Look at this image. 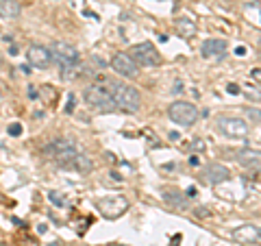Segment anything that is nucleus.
I'll list each match as a JSON object with an SVG mask.
<instances>
[{"label": "nucleus", "mask_w": 261, "mask_h": 246, "mask_svg": "<svg viewBox=\"0 0 261 246\" xmlns=\"http://www.w3.org/2000/svg\"><path fill=\"white\" fill-rule=\"evenodd\" d=\"M50 55H53V61H57V65H59V75L63 79H72L79 72L81 53L72 44L55 42L53 48H50Z\"/></svg>", "instance_id": "nucleus-1"}, {"label": "nucleus", "mask_w": 261, "mask_h": 246, "mask_svg": "<svg viewBox=\"0 0 261 246\" xmlns=\"http://www.w3.org/2000/svg\"><path fill=\"white\" fill-rule=\"evenodd\" d=\"M107 87L111 92V98H113V103H116V107H120L122 111H126V113L140 111L142 96H140V92H137L135 87H130L126 83H120V81H111V83H107Z\"/></svg>", "instance_id": "nucleus-2"}, {"label": "nucleus", "mask_w": 261, "mask_h": 246, "mask_svg": "<svg viewBox=\"0 0 261 246\" xmlns=\"http://www.w3.org/2000/svg\"><path fill=\"white\" fill-rule=\"evenodd\" d=\"M85 103L96 111H113L116 109V103L111 98V92L107 85L94 83L85 89Z\"/></svg>", "instance_id": "nucleus-3"}, {"label": "nucleus", "mask_w": 261, "mask_h": 246, "mask_svg": "<svg viewBox=\"0 0 261 246\" xmlns=\"http://www.w3.org/2000/svg\"><path fill=\"white\" fill-rule=\"evenodd\" d=\"M168 116L174 125L183 127V129H190V127L196 125V120H198V109L187 101H176L168 107Z\"/></svg>", "instance_id": "nucleus-4"}, {"label": "nucleus", "mask_w": 261, "mask_h": 246, "mask_svg": "<svg viewBox=\"0 0 261 246\" xmlns=\"http://www.w3.org/2000/svg\"><path fill=\"white\" fill-rule=\"evenodd\" d=\"M46 153H50L61 168H72V159L76 157L79 151H76V144L72 142V139H55V142L46 149Z\"/></svg>", "instance_id": "nucleus-5"}, {"label": "nucleus", "mask_w": 261, "mask_h": 246, "mask_svg": "<svg viewBox=\"0 0 261 246\" xmlns=\"http://www.w3.org/2000/svg\"><path fill=\"white\" fill-rule=\"evenodd\" d=\"M128 53H130V59H133L137 65H148V68H154V65L161 63V55H159L157 48H154V44H150V42L135 44Z\"/></svg>", "instance_id": "nucleus-6"}, {"label": "nucleus", "mask_w": 261, "mask_h": 246, "mask_svg": "<svg viewBox=\"0 0 261 246\" xmlns=\"http://www.w3.org/2000/svg\"><path fill=\"white\" fill-rule=\"evenodd\" d=\"M216 127L220 133H224L226 137H246L250 131L246 120L235 118V116H220L216 120Z\"/></svg>", "instance_id": "nucleus-7"}, {"label": "nucleus", "mask_w": 261, "mask_h": 246, "mask_svg": "<svg viewBox=\"0 0 261 246\" xmlns=\"http://www.w3.org/2000/svg\"><path fill=\"white\" fill-rule=\"evenodd\" d=\"M111 68H113V72H118V75L124 77V79H137V77H140V65H137L133 59H130L128 53H118V55H113Z\"/></svg>", "instance_id": "nucleus-8"}, {"label": "nucleus", "mask_w": 261, "mask_h": 246, "mask_svg": "<svg viewBox=\"0 0 261 246\" xmlns=\"http://www.w3.org/2000/svg\"><path fill=\"white\" fill-rule=\"evenodd\" d=\"M98 209L105 218H120L128 209V201L124 196H109V199L98 201Z\"/></svg>", "instance_id": "nucleus-9"}, {"label": "nucleus", "mask_w": 261, "mask_h": 246, "mask_svg": "<svg viewBox=\"0 0 261 246\" xmlns=\"http://www.w3.org/2000/svg\"><path fill=\"white\" fill-rule=\"evenodd\" d=\"M27 59L33 68L37 70H48L53 63V55H50V48L46 46H39V44H33L29 51H27Z\"/></svg>", "instance_id": "nucleus-10"}, {"label": "nucleus", "mask_w": 261, "mask_h": 246, "mask_svg": "<svg viewBox=\"0 0 261 246\" xmlns=\"http://www.w3.org/2000/svg\"><path fill=\"white\" fill-rule=\"evenodd\" d=\"M224 53H226V42L224 39H218V37L205 39L200 46V55L205 57V59H220V57H224Z\"/></svg>", "instance_id": "nucleus-11"}, {"label": "nucleus", "mask_w": 261, "mask_h": 246, "mask_svg": "<svg viewBox=\"0 0 261 246\" xmlns=\"http://www.w3.org/2000/svg\"><path fill=\"white\" fill-rule=\"evenodd\" d=\"M228 177H231V172H228V168L222 166V163H209V166L205 168V179L214 185L228 181Z\"/></svg>", "instance_id": "nucleus-12"}, {"label": "nucleus", "mask_w": 261, "mask_h": 246, "mask_svg": "<svg viewBox=\"0 0 261 246\" xmlns=\"http://www.w3.org/2000/svg\"><path fill=\"white\" fill-rule=\"evenodd\" d=\"M22 13V7L18 0H0V18L5 20H18Z\"/></svg>", "instance_id": "nucleus-13"}, {"label": "nucleus", "mask_w": 261, "mask_h": 246, "mask_svg": "<svg viewBox=\"0 0 261 246\" xmlns=\"http://www.w3.org/2000/svg\"><path fill=\"white\" fill-rule=\"evenodd\" d=\"M235 240H240L242 244H252V242H257L259 240V229L255 225H246L244 229H240V231H235Z\"/></svg>", "instance_id": "nucleus-14"}, {"label": "nucleus", "mask_w": 261, "mask_h": 246, "mask_svg": "<svg viewBox=\"0 0 261 246\" xmlns=\"http://www.w3.org/2000/svg\"><path fill=\"white\" fill-rule=\"evenodd\" d=\"M238 161L242 163V166H257V163H259V151L255 149V151H252V149H244V151H240L238 153Z\"/></svg>", "instance_id": "nucleus-15"}, {"label": "nucleus", "mask_w": 261, "mask_h": 246, "mask_svg": "<svg viewBox=\"0 0 261 246\" xmlns=\"http://www.w3.org/2000/svg\"><path fill=\"white\" fill-rule=\"evenodd\" d=\"M72 168H76L79 172H89L94 168V161L89 155H83V153H76V157L72 159Z\"/></svg>", "instance_id": "nucleus-16"}, {"label": "nucleus", "mask_w": 261, "mask_h": 246, "mask_svg": "<svg viewBox=\"0 0 261 246\" xmlns=\"http://www.w3.org/2000/svg\"><path fill=\"white\" fill-rule=\"evenodd\" d=\"M20 133H22V125H18V122H15V125H11V127H9V135L18 137Z\"/></svg>", "instance_id": "nucleus-17"}, {"label": "nucleus", "mask_w": 261, "mask_h": 246, "mask_svg": "<svg viewBox=\"0 0 261 246\" xmlns=\"http://www.w3.org/2000/svg\"><path fill=\"white\" fill-rule=\"evenodd\" d=\"M65 111H68V113L74 111V96H72V94H70V98H68V105H65Z\"/></svg>", "instance_id": "nucleus-18"}, {"label": "nucleus", "mask_w": 261, "mask_h": 246, "mask_svg": "<svg viewBox=\"0 0 261 246\" xmlns=\"http://www.w3.org/2000/svg\"><path fill=\"white\" fill-rule=\"evenodd\" d=\"M226 92H228V94H240V92H242V89H240V85H235V83H231V85H228V87H226Z\"/></svg>", "instance_id": "nucleus-19"}, {"label": "nucleus", "mask_w": 261, "mask_h": 246, "mask_svg": "<svg viewBox=\"0 0 261 246\" xmlns=\"http://www.w3.org/2000/svg\"><path fill=\"white\" fill-rule=\"evenodd\" d=\"M48 196H50V201H53V203H57V205H63V199H59V196H57L55 192H48Z\"/></svg>", "instance_id": "nucleus-20"}, {"label": "nucleus", "mask_w": 261, "mask_h": 246, "mask_svg": "<svg viewBox=\"0 0 261 246\" xmlns=\"http://www.w3.org/2000/svg\"><path fill=\"white\" fill-rule=\"evenodd\" d=\"M194 149L196 151H202V149H205V144H202V142H194Z\"/></svg>", "instance_id": "nucleus-21"}, {"label": "nucleus", "mask_w": 261, "mask_h": 246, "mask_svg": "<svg viewBox=\"0 0 261 246\" xmlns=\"http://www.w3.org/2000/svg\"><path fill=\"white\" fill-rule=\"evenodd\" d=\"M0 61H3V57H0Z\"/></svg>", "instance_id": "nucleus-22"}]
</instances>
